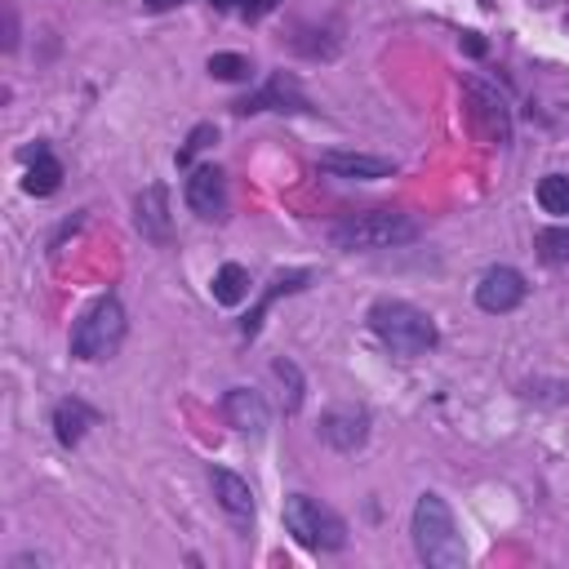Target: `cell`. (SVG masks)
Wrapping results in <instances>:
<instances>
[{
	"mask_svg": "<svg viewBox=\"0 0 569 569\" xmlns=\"http://www.w3.org/2000/svg\"><path fill=\"white\" fill-rule=\"evenodd\" d=\"M320 169L333 178H356V182H373V178H391L396 164L382 156H365V151H325Z\"/></svg>",
	"mask_w": 569,
	"mask_h": 569,
	"instance_id": "12",
	"label": "cell"
},
{
	"mask_svg": "<svg viewBox=\"0 0 569 569\" xmlns=\"http://www.w3.org/2000/svg\"><path fill=\"white\" fill-rule=\"evenodd\" d=\"M276 9V0H240V18L244 22H258V18H267Z\"/></svg>",
	"mask_w": 569,
	"mask_h": 569,
	"instance_id": "23",
	"label": "cell"
},
{
	"mask_svg": "<svg viewBox=\"0 0 569 569\" xmlns=\"http://www.w3.org/2000/svg\"><path fill=\"white\" fill-rule=\"evenodd\" d=\"M538 204L542 213H569V173H547L538 182Z\"/></svg>",
	"mask_w": 569,
	"mask_h": 569,
	"instance_id": "19",
	"label": "cell"
},
{
	"mask_svg": "<svg viewBox=\"0 0 569 569\" xmlns=\"http://www.w3.org/2000/svg\"><path fill=\"white\" fill-rule=\"evenodd\" d=\"M418 236V222L400 209H365V213H347L342 222H333L329 240L342 253H369V249H396L409 244Z\"/></svg>",
	"mask_w": 569,
	"mask_h": 569,
	"instance_id": "3",
	"label": "cell"
},
{
	"mask_svg": "<svg viewBox=\"0 0 569 569\" xmlns=\"http://www.w3.org/2000/svg\"><path fill=\"white\" fill-rule=\"evenodd\" d=\"M462 44H467V53H476V58H480V53H485V40H480V36H467V40H462Z\"/></svg>",
	"mask_w": 569,
	"mask_h": 569,
	"instance_id": "25",
	"label": "cell"
},
{
	"mask_svg": "<svg viewBox=\"0 0 569 569\" xmlns=\"http://www.w3.org/2000/svg\"><path fill=\"white\" fill-rule=\"evenodd\" d=\"M209 4H213V9H227V4H231V0H209Z\"/></svg>",
	"mask_w": 569,
	"mask_h": 569,
	"instance_id": "26",
	"label": "cell"
},
{
	"mask_svg": "<svg viewBox=\"0 0 569 569\" xmlns=\"http://www.w3.org/2000/svg\"><path fill=\"white\" fill-rule=\"evenodd\" d=\"M58 187H62V164H58V156L44 151V147H36V160L27 164L22 191H27V196H53Z\"/></svg>",
	"mask_w": 569,
	"mask_h": 569,
	"instance_id": "16",
	"label": "cell"
},
{
	"mask_svg": "<svg viewBox=\"0 0 569 569\" xmlns=\"http://www.w3.org/2000/svg\"><path fill=\"white\" fill-rule=\"evenodd\" d=\"M365 320H369L373 338L387 351H396V356H427L436 347V338H440L436 333V320L422 307L405 302V298H378Z\"/></svg>",
	"mask_w": 569,
	"mask_h": 569,
	"instance_id": "2",
	"label": "cell"
},
{
	"mask_svg": "<svg viewBox=\"0 0 569 569\" xmlns=\"http://www.w3.org/2000/svg\"><path fill=\"white\" fill-rule=\"evenodd\" d=\"M178 4H182V0H147L151 13H169V9H178Z\"/></svg>",
	"mask_w": 569,
	"mask_h": 569,
	"instance_id": "24",
	"label": "cell"
},
{
	"mask_svg": "<svg viewBox=\"0 0 569 569\" xmlns=\"http://www.w3.org/2000/svg\"><path fill=\"white\" fill-rule=\"evenodd\" d=\"M98 422V413L84 405V400H58L53 405V436H58V445H80V436L89 431Z\"/></svg>",
	"mask_w": 569,
	"mask_h": 569,
	"instance_id": "15",
	"label": "cell"
},
{
	"mask_svg": "<svg viewBox=\"0 0 569 569\" xmlns=\"http://www.w3.org/2000/svg\"><path fill=\"white\" fill-rule=\"evenodd\" d=\"M525 298H529V280H525L516 267H489V271L476 280V307L489 311V316H507V311H516Z\"/></svg>",
	"mask_w": 569,
	"mask_h": 569,
	"instance_id": "6",
	"label": "cell"
},
{
	"mask_svg": "<svg viewBox=\"0 0 569 569\" xmlns=\"http://www.w3.org/2000/svg\"><path fill=\"white\" fill-rule=\"evenodd\" d=\"M311 284V271L307 267H293V271H280L271 284H267V293L249 307V316L240 320V333L244 338H258V329H262V320H267V307L276 302V298H284V293H298V289H307Z\"/></svg>",
	"mask_w": 569,
	"mask_h": 569,
	"instance_id": "14",
	"label": "cell"
},
{
	"mask_svg": "<svg viewBox=\"0 0 569 569\" xmlns=\"http://www.w3.org/2000/svg\"><path fill=\"white\" fill-rule=\"evenodd\" d=\"M316 431H320V440H325L329 449L351 453V449H360V445L369 440V413L338 405V409H325V413H320V427H316Z\"/></svg>",
	"mask_w": 569,
	"mask_h": 569,
	"instance_id": "8",
	"label": "cell"
},
{
	"mask_svg": "<svg viewBox=\"0 0 569 569\" xmlns=\"http://www.w3.org/2000/svg\"><path fill=\"white\" fill-rule=\"evenodd\" d=\"M409 533H413V551L422 565L431 569H462L467 565V547H462V533L453 525V511L440 493H418L413 502V520H409Z\"/></svg>",
	"mask_w": 569,
	"mask_h": 569,
	"instance_id": "1",
	"label": "cell"
},
{
	"mask_svg": "<svg viewBox=\"0 0 569 569\" xmlns=\"http://www.w3.org/2000/svg\"><path fill=\"white\" fill-rule=\"evenodd\" d=\"M124 329H129V320H124L120 298L116 293H102L76 320V329H71V356H80V360H111L120 351V342H124Z\"/></svg>",
	"mask_w": 569,
	"mask_h": 569,
	"instance_id": "4",
	"label": "cell"
},
{
	"mask_svg": "<svg viewBox=\"0 0 569 569\" xmlns=\"http://www.w3.org/2000/svg\"><path fill=\"white\" fill-rule=\"evenodd\" d=\"M253 67H249V58L244 53H213L209 58V76H218V80H244Z\"/></svg>",
	"mask_w": 569,
	"mask_h": 569,
	"instance_id": "20",
	"label": "cell"
},
{
	"mask_svg": "<svg viewBox=\"0 0 569 569\" xmlns=\"http://www.w3.org/2000/svg\"><path fill=\"white\" fill-rule=\"evenodd\" d=\"M253 111H311V107H307V98L298 93V84L289 76H271L258 93L236 102V116H253Z\"/></svg>",
	"mask_w": 569,
	"mask_h": 569,
	"instance_id": "11",
	"label": "cell"
},
{
	"mask_svg": "<svg viewBox=\"0 0 569 569\" xmlns=\"http://www.w3.org/2000/svg\"><path fill=\"white\" fill-rule=\"evenodd\" d=\"M271 373H276V378L289 387V400H284V409L293 413V409L302 405V373H298V365H293V360H276V365H271Z\"/></svg>",
	"mask_w": 569,
	"mask_h": 569,
	"instance_id": "21",
	"label": "cell"
},
{
	"mask_svg": "<svg viewBox=\"0 0 569 569\" xmlns=\"http://www.w3.org/2000/svg\"><path fill=\"white\" fill-rule=\"evenodd\" d=\"M284 529L307 551H342L347 547V520L311 493H289L284 498Z\"/></svg>",
	"mask_w": 569,
	"mask_h": 569,
	"instance_id": "5",
	"label": "cell"
},
{
	"mask_svg": "<svg viewBox=\"0 0 569 569\" xmlns=\"http://www.w3.org/2000/svg\"><path fill=\"white\" fill-rule=\"evenodd\" d=\"M209 142H218V129H213V124H196V129L187 133L182 151H178V164H191V156H196V151H204Z\"/></svg>",
	"mask_w": 569,
	"mask_h": 569,
	"instance_id": "22",
	"label": "cell"
},
{
	"mask_svg": "<svg viewBox=\"0 0 569 569\" xmlns=\"http://www.w3.org/2000/svg\"><path fill=\"white\" fill-rule=\"evenodd\" d=\"M213 298L222 302V307H236V302H244L249 298V271L240 267V262H222L218 271H213Z\"/></svg>",
	"mask_w": 569,
	"mask_h": 569,
	"instance_id": "17",
	"label": "cell"
},
{
	"mask_svg": "<svg viewBox=\"0 0 569 569\" xmlns=\"http://www.w3.org/2000/svg\"><path fill=\"white\" fill-rule=\"evenodd\" d=\"M209 480H213V498L227 511V520L236 529H249L253 525V489H249V480L236 476L231 467H209Z\"/></svg>",
	"mask_w": 569,
	"mask_h": 569,
	"instance_id": "9",
	"label": "cell"
},
{
	"mask_svg": "<svg viewBox=\"0 0 569 569\" xmlns=\"http://www.w3.org/2000/svg\"><path fill=\"white\" fill-rule=\"evenodd\" d=\"M133 222H138V231H142L147 240H156V244L169 240V191H164V182H151V187L138 191V200H133Z\"/></svg>",
	"mask_w": 569,
	"mask_h": 569,
	"instance_id": "13",
	"label": "cell"
},
{
	"mask_svg": "<svg viewBox=\"0 0 569 569\" xmlns=\"http://www.w3.org/2000/svg\"><path fill=\"white\" fill-rule=\"evenodd\" d=\"M187 204L196 218H222L227 213V178L218 164H196L187 173V187H182Z\"/></svg>",
	"mask_w": 569,
	"mask_h": 569,
	"instance_id": "7",
	"label": "cell"
},
{
	"mask_svg": "<svg viewBox=\"0 0 569 569\" xmlns=\"http://www.w3.org/2000/svg\"><path fill=\"white\" fill-rule=\"evenodd\" d=\"M533 244H538V258H542V262L569 267V227H565V222H560V227H542V231L533 236Z\"/></svg>",
	"mask_w": 569,
	"mask_h": 569,
	"instance_id": "18",
	"label": "cell"
},
{
	"mask_svg": "<svg viewBox=\"0 0 569 569\" xmlns=\"http://www.w3.org/2000/svg\"><path fill=\"white\" fill-rule=\"evenodd\" d=\"M222 413H227V422H231L240 436H249V440H262V436H267L271 413H267V400H262L258 391L231 387V391L222 396Z\"/></svg>",
	"mask_w": 569,
	"mask_h": 569,
	"instance_id": "10",
	"label": "cell"
}]
</instances>
